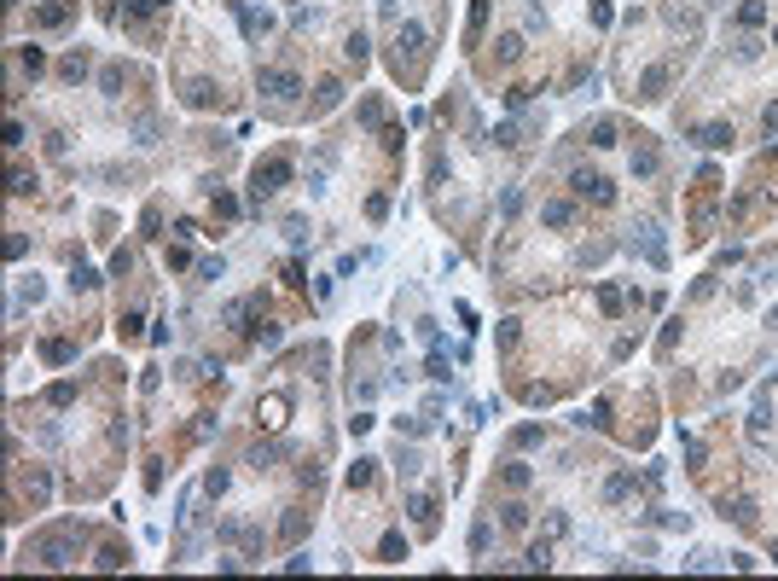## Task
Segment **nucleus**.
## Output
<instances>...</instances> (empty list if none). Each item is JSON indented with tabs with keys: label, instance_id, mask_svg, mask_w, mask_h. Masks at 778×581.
Masks as SVG:
<instances>
[{
	"label": "nucleus",
	"instance_id": "nucleus-2",
	"mask_svg": "<svg viewBox=\"0 0 778 581\" xmlns=\"http://www.w3.org/2000/svg\"><path fill=\"white\" fill-rule=\"evenodd\" d=\"M285 181H290V163H285V157H262V163H256V198L279 192Z\"/></svg>",
	"mask_w": 778,
	"mask_h": 581
},
{
	"label": "nucleus",
	"instance_id": "nucleus-18",
	"mask_svg": "<svg viewBox=\"0 0 778 581\" xmlns=\"http://www.w3.org/2000/svg\"><path fill=\"white\" fill-rule=\"evenodd\" d=\"M122 564H128V553H122L117 541H110V546H99V570H122Z\"/></svg>",
	"mask_w": 778,
	"mask_h": 581
},
{
	"label": "nucleus",
	"instance_id": "nucleus-4",
	"mask_svg": "<svg viewBox=\"0 0 778 581\" xmlns=\"http://www.w3.org/2000/svg\"><path fill=\"white\" fill-rule=\"evenodd\" d=\"M668 82H674V64H651V70L639 76V99H662Z\"/></svg>",
	"mask_w": 778,
	"mask_h": 581
},
{
	"label": "nucleus",
	"instance_id": "nucleus-3",
	"mask_svg": "<svg viewBox=\"0 0 778 581\" xmlns=\"http://www.w3.org/2000/svg\"><path fill=\"white\" fill-rule=\"evenodd\" d=\"M570 186H575V198L610 204V181H604V174H593V169H575V174H570Z\"/></svg>",
	"mask_w": 778,
	"mask_h": 581
},
{
	"label": "nucleus",
	"instance_id": "nucleus-30",
	"mask_svg": "<svg viewBox=\"0 0 778 581\" xmlns=\"http://www.w3.org/2000/svg\"><path fill=\"white\" fill-rule=\"evenodd\" d=\"M361 122H366V128L383 122V105H378V99H361Z\"/></svg>",
	"mask_w": 778,
	"mask_h": 581
},
{
	"label": "nucleus",
	"instance_id": "nucleus-25",
	"mask_svg": "<svg viewBox=\"0 0 778 581\" xmlns=\"http://www.w3.org/2000/svg\"><path fill=\"white\" fill-rule=\"evenodd\" d=\"M47 401H53V407H64V401H76V384L64 378V384H53V390H47Z\"/></svg>",
	"mask_w": 778,
	"mask_h": 581
},
{
	"label": "nucleus",
	"instance_id": "nucleus-1",
	"mask_svg": "<svg viewBox=\"0 0 778 581\" xmlns=\"http://www.w3.org/2000/svg\"><path fill=\"white\" fill-rule=\"evenodd\" d=\"M82 535H88L82 523H58V529H47V535L29 541V558L47 564V570H58V564H70V553L82 546Z\"/></svg>",
	"mask_w": 778,
	"mask_h": 581
},
{
	"label": "nucleus",
	"instance_id": "nucleus-36",
	"mask_svg": "<svg viewBox=\"0 0 778 581\" xmlns=\"http://www.w3.org/2000/svg\"><path fill=\"white\" fill-rule=\"evenodd\" d=\"M772 47H778V29H772Z\"/></svg>",
	"mask_w": 778,
	"mask_h": 581
},
{
	"label": "nucleus",
	"instance_id": "nucleus-12",
	"mask_svg": "<svg viewBox=\"0 0 778 581\" xmlns=\"http://www.w3.org/2000/svg\"><path fill=\"white\" fill-rule=\"evenodd\" d=\"M378 558H383V564H401V558H407V535H383Z\"/></svg>",
	"mask_w": 778,
	"mask_h": 581
},
{
	"label": "nucleus",
	"instance_id": "nucleus-9",
	"mask_svg": "<svg viewBox=\"0 0 778 581\" xmlns=\"http://www.w3.org/2000/svg\"><path fill=\"white\" fill-rule=\"evenodd\" d=\"M540 215H546V227H570V221H575V204H563V198H552V204H546V209H540Z\"/></svg>",
	"mask_w": 778,
	"mask_h": 581
},
{
	"label": "nucleus",
	"instance_id": "nucleus-20",
	"mask_svg": "<svg viewBox=\"0 0 778 581\" xmlns=\"http://www.w3.org/2000/svg\"><path fill=\"white\" fill-rule=\"evenodd\" d=\"M122 76H128V70H122V64H105V76H99V88H105V93H122Z\"/></svg>",
	"mask_w": 778,
	"mask_h": 581
},
{
	"label": "nucleus",
	"instance_id": "nucleus-14",
	"mask_svg": "<svg viewBox=\"0 0 778 581\" xmlns=\"http://www.w3.org/2000/svg\"><path fill=\"white\" fill-rule=\"evenodd\" d=\"M372 465H378V459H361V465H349V489H372V477H378Z\"/></svg>",
	"mask_w": 778,
	"mask_h": 581
},
{
	"label": "nucleus",
	"instance_id": "nucleus-28",
	"mask_svg": "<svg viewBox=\"0 0 778 581\" xmlns=\"http://www.w3.org/2000/svg\"><path fill=\"white\" fill-rule=\"evenodd\" d=\"M204 489H209V494H226V465H215V471L204 477Z\"/></svg>",
	"mask_w": 778,
	"mask_h": 581
},
{
	"label": "nucleus",
	"instance_id": "nucleus-35",
	"mask_svg": "<svg viewBox=\"0 0 778 581\" xmlns=\"http://www.w3.org/2000/svg\"><path fill=\"white\" fill-rule=\"evenodd\" d=\"M767 128H772V134H778V105H767Z\"/></svg>",
	"mask_w": 778,
	"mask_h": 581
},
{
	"label": "nucleus",
	"instance_id": "nucleus-11",
	"mask_svg": "<svg viewBox=\"0 0 778 581\" xmlns=\"http://www.w3.org/2000/svg\"><path fill=\"white\" fill-rule=\"evenodd\" d=\"M413 518H418V529L430 535V529H436V494H418V500H413Z\"/></svg>",
	"mask_w": 778,
	"mask_h": 581
},
{
	"label": "nucleus",
	"instance_id": "nucleus-6",
	"mask_svg": "<svg viewBox=\"0 0 778 581\" xmlns=\"http://www.w3.org/2000/svg\"><path fill=\"white\" fill-rule=\"evenodd\" d=\"M262 93H273V99H290V93H302V82L290 70H273V76H262Z\"/></svg>",
	"mask_w": 778,
	"mask_h": 581
},
{
	"label": "nucleus",
	"instance_id": "nucleus-10",
	"mask_svg": "<svg viewBox=\"0 0 778 581\" xmlns=\"http://www.w3.org/2000/svg\"><path fill=\"white\" fill-rule=\"evenodd\" d=\"M70 354H76V343H64V337H47L41 343V361H53V366H64Z\"/></svg>",
	"mask_w": 778,
	"mask_h": 581
},
{
	"label": "nucleus",
	"instance_id": "nucleus-27",
	"mask_svg": "<svg viewBox=\"0 0 778 581\" xmlns=\"http://www.w3.org/2000/svg\"><path fill=\"white\" fill-rule=\"evenodd\" d=\"M12 192H18V198H24V192H35V174H29V169H12Z\"/></svg>",
	"mask_w": 778,
	"mask_h": 581
},
{
	"label": "nucleus",
	"instance_id": "nucleus-22",
	"mask_svg": "<svg viewBox=\"0 0 778 581\" xmlns=\"http://www.w3.org/2000/svg\"><path fill=\"white\" fill-rule=\"evenodd\" d=\"M494 47H499V58H506V64H517V58H523V41H517V35H499Z\"/></svg>",
	"mask_w": 778,
	"mask_h": 581
},
{
	"label": "nucleus",
	"instance_id": "nucleus-16",
	"mask_svg": "<svg viewBox=\"0 0 778 581\" xmlns=\"http://www.w3.org/2000/svg\"><path fill=\"white\" fill-rule=\"evenodd\" d=\"M58 76H64V82H76V76H88V53H70V58L58 64Z\"/></svg>",
	"mask_w": 778,
	"mask_h": 581
},
{
	"label": "nucleus",
	"instance_id": "nucleus-31",
	"mask_svg": "<svg viewBox=\"0 0 778 581\" xmlns=\"http://www.w3.org/2000/svg\"><path fill=\"white\" fill-rule=\"evenodd\" d=\"M140 227H145V233H151V238H157V227H163V209H157V204H151V209H145V215H140Z\"/></svg>",
	"mask_w": 778,
	"mask_h": 581
},
{
	"label": "nucleus",
	"instance_id": "nucleus-29",
	"mask_svg": "<svg viewBox=\"0 0 778 581\" xmlns=\"http://www.w3.org/2000/svg\"><path fill=\"white\" fill-rule=\"evenodd\" d=\"M523 523H529V506H517V500H511V506H506V529H523Z\"/></svg>",
	"mask_w": 778,
	"mask_h": 581
},
{
	"label": "nucleus",
	"instance_id": "nucleus-37",
	"mask_svg": "<svg viewBox=\"0 0 778 581\" xmlns=\"http://www.w3.org/2000/svg\"><path fill=\"white\" fill-rule=\"evenodd\" d=\"M772 326H778V314H772Z\"/></svg>",
	"mask_w": 778,
	"mask_h": 581
},
{
	"label": "nucleus",
	"instance_id": "nucleus-19",
	"mask_svg": "<svg viewBox=\"0 0 778 581\" xmlns=\"http://www.w3.org/2000/svg\"><path fill=\"white\" fill-rule=\"evenodd\" d=\"M366 53H372V41H366V29H354V35H349V58H354V64H366Z\"/></svg>",
	"mask_w": 778,
	"mask_h": 581
},
{
	"label": "nucleus",
	"instance_id": "nucleus-32",
	"mask_svg": "<svg viewBox=\"0 0 778 581\" xmlns=\"http://www.w3.org/2000/svg\"><path fill=\"white\" fill-rule=\"evenodd\" d=\"M546 564H552V546L540 541V546H534V553H529V570H546Z\"/></svg>",
	"mask_w": 778,
	"mask_h": 581
},
{
	"label": "nucleus",
	"instance_id": "nucleus-15",
	"mask_svg": "<svg viewBox=\"0 0 778 581\" xmlns=\"http://www.w3.org/2000/svg\"><path fill=\"white\" fill-rule=\"evenodd\" d=\"M587 140H593V145H615V122H610V117H598V122L587 128Z\"/></svg>",
	"mask_w": 778,
	"mask_h": 581
},
{
	"label": "nucleus",
	"instance_id": "nucleus-5",
	"mask_svg": "<svg viewBox=\"0 0 778 581\" xmlns=\"http://www.w3.org/2000/svg\"><path fill=\"white\" fill-rule=\"evenodd\" d=\"M181 99H186L192 111H215V105H221V88H215V82H204V76H198V82H186V93H181Z\"/></svg>",
	"mask_w": 778,
	"mask_h": 581
},
{
	"label": "nucleus",
	"instance_id": "nucleus-23",
	"mask_svg": "<svg viewBox=\"0 0 778 581\" xmlns=\"http://www.w3.org/2000/svg\"><path fill=\"white\" fill-rule=\"evenodd\" d=\"M262 425H285V401H279V395L262 401Z\"/></svg>",
	"mask_w": 778,
	"mask_h": 581
},
{
	"label": "nucleus",
	"instance_id": "nucleus-13",
	"mask_svg": "<svg viewBox=\"0 0 778 581\" xmlns=\"http://www.w3.org/2000/svg\"><path fill=\"white\" fill-rule=\"evenodd\" d=\"M656 169H662L656 145H639V152H634V174H656Z\"/></svg>",
	"mask_w": 778,
	"mask_h": 581
},
{
	"label": "nucleus",
	"instance_id": "nucleus-8",
	"mask_svg": "<svg viewBox=\"0 0 778 581\" xmlns=\"http://www.w3.org/2000/svg\"><path fill=\"white\" fill-rule=\"evenodd\" d=\"M482 24H488V0H471V24H465V47L482 41Z\"/></svg>",
	"mask_w": 778,
	"mask_h": 581
},
{
	"label": "nucleus",
	"instance_id": "nucleus-17",
	"mask_svg": "<svg viewBox=\"0 0 778 581\" xmlns=\"http://www.w3.org/2000/svg\"><path fill=\"white\" fill-rule=\"evenodd\" d=\"M697 140H703V145H732V128H726V122H709Z\"/></svg>",
	"mask_w": 778,
	"mask_h": 581
},
{
	"label": "nucleus",
	"instance_id": "nucleus-34",
	"mask_svg": "<svg viewBox=\"0 0 778 581\" xmlns=\"http://www.w3.org/2000/svg\"><path fill=\"white\" fill-rule=\"evenodd\" d=\"M540 436H546L540 425H523V430H517V448H534V442H540Z\"/></svg>",
	"mask_w": 778,
	"mask_h": 581
},
{
	"label": "nucleus",
	"instance_id": "nucleus-26",
	"mask_svg": "<svg viewBox=\"0 0 778 581\" xmlns=\"http://www.w3.org/2000/svg\"><path fill=\"white\" fill-rule=\"evenodd\" d=\"M337 99H343V88H337V82H320V99H314V105H320V111H331Z\"/></svg>",
	"mask_w": 778,
	"mask_h": 581
},
{
	"label": "nucleus",
	"instance_id": "nucleus-24",
	"mask_svg": "<svg viewBox=\"0 0 778 581\" xmlns=\"http://www.w3.org/2000/svg\"><path fill=\"white\" fill-rule=\"evenodd\" d=\"M279 535H285V541H297V535H308V518H302V512H290V518H285V529H279Z\"/></svg>",
	"mask_w": 778,
	"mask_h": 581
},
{
	"label": "nucleus",
	"instance_id": "nucleus-7",
	"mask_svg": "<svg viewBox=\"0 0 778 581\" xmlns=\"http://www.w3.org/2000/svg\"><path fill=\"white\" fill-rule=\"evenodd\" d=\"M64 24H70V6H64V0L58 6H35V29H64Z\"/></svg>",
	"mask_w": 778,
	"mask_h": 581
},
{
	"label": "nucleus",
	"instance_id": "nucleus-21",
	"mask_svg": "<svg viewBox=\"0 0 778 581\" xmlns=\"http://www.w3.org/2000/svg\"><path fill=\"white\" fill-rule=\"evenodd\" d=\"M627 489H634V471H615V477H610V489H604V500H622Z\"/></svg>",
	"mask_w": 778,
	"mask_h": 581
},
{
	"label": "nucleus",
	"instance_id": "nucleus-33",
	"mask_svg": "<svg viewBox=\"0 0 778 581\" xmlns=\"http://www.w3.org/2000/svg\"><path fill=\"white\" fill-rule=\"evenodd\" d=\"M488 541H494V529H488V523H477V529H471V546H477V553H488Z\"/></svg>",
	"mask_w": 778,
	"mask_h": 581
}]
</instances>
